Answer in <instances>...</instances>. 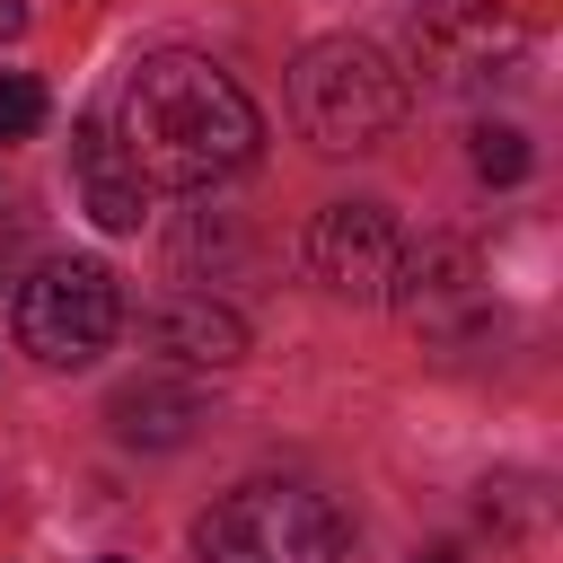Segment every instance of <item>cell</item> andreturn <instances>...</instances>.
Listing matches in <instances>:
<instances>
[{
	"instance_id": "cell-1",
	"label": "cell",
	"mask_w": 563,
	"mask_h": 563,
	"mask_svg": "<svg viewBox=\"0 0 563 563\" xmlns=\"http://www.w3.org/2000/svg\"><path fill=\"white\" fill-rule=\"evenodd\" d=\"M106 132L123 141V158H132L141 185H158V194H202V185H220V176H238V167L255 158L264 114H255V97H246L220 62H202V53H150V62L123 79Z\"/></svg>"
},
{
	"instance_id": "cell-2",
	"label": "cell",
	"mask_w": 563,
	"mask_h": 563,
	"mask_svg": "<svg viewBox=\"0 0 563 563\" xmlns=\"http://www.w3.org/2000/svg\"><path fill=\"white\" fill-rule=\"evenodd\" d=\"M290 114L317 150H378L396 123H405V79L378 44L361 35H317L290 70Z\"/></svg>"
},
{
	"instance_id": "cell-3",
	"label": "cell",
	"mask_w": 563,
	"mask_h": 563,
	"mask_svg": "<svg viewBox=\"0 0 563 563\" xmlns=\"http://www.w3.org/2000/svg\"><path fill=\"white\" fill-rule=\"evenodd\" d=\"M194 554L202 563H343L352 528L308 484H238V493H220L202 510Z\"/></svg>"
},
{
	"instance_id": "cell-4",
	"label": "cell",
	"mask_w": 563,
	"mask_h": 563,
	"mask_svg": "<svg viewBox=\"0 0 563 563\" xmlns=\"http://www.w3.org/2000/svg\"><path fill=\"white\" fill-rule=\"evenodd\" d=\"M405 62L440 97H493L528 70V26L493 0H413L405 9Z\"/></svg>"
},
{
	"instance_id": "cell-5",
	"label": "cell",
	"mask_w": 563,
	"mask_h": 563,
	"mask_svg": "<svg viewBox=\"0 0 563 563\" xmlns=\"http://www.w3.org/2000/svg\"><path fill=\"white\" fill-rule=\"evenodd\" d=\"M123 325V290L97 255H44L18 282V343L44 369H88Z\"/></svg>"
},
{
	"instance_id": "cell-6",
	"label": "cell",
	"mask_w": 563,
	"mask_h": 563,
	"mask_svg": "<svg viewBox=\"0 0 563 563\" xmlns=\"http://www.w3.org/2000/svg\"><path fill=\"white\" fill-rule=\"evenodd\" d=\"M387 299L405 308V325H422L431 343H466L484 325V264L466 238H422L396 255V282Z\"/></svg>"
},
{
	"instance_id": "cell-7",
	"label": "cell",
	"mask_w": 563,
	"mask_h": 563,
	"mask_svg": "<svg viewBox=\"0 0 563 563\" xmlns=\"http://www.w3.org/2000/svg\"><path fill=\"white\" fill-rule=\"evenodd\" d=\"M396 255H405V238H396L387 202H325L308 220V273L334 299H387Z\"/></svg>"
},
{
	"instance_id": "cell-8",
	"label": "cell",
	"mask_w": 563,
	"mask_h": 563,
	"mask_svg": "<svg viewBox=\"0 0 563 563\" xmlns=\"http://www.w3.org/2000/svg\"><path fill=\"white\" fill-rule=\"evenodd\" d=\"M150 343L185 369H238L246 361V317L211 290H176V299L150 308Z\"/></svg>"
},
{
	"instance_id": "cell-9",
	"label": "cell",
	"mask_w": 563,
	"mask_h": 563,
	"mask_svg": "<svg viewBox=\"0 0 563 563\" xmlns=\"http://www.w3.org/2000/svg\"><path fill=\"white\" fill-rule=\"evenodd\" d=\"M70 167H79V202H88V220H97V229H141L150 185L132 176L123 141H114L97 114H79V123H70Z\"/></svg>"
},
{
	"instance_id": "cell-10",
	"label": "cell",
	"mask_w": 563,
	"mask_h": 563,
	"mask_svg": "<svg viewBox=\"0 0 563 563\" xmlns=\"http://www.w3.org/2000/svg\"><path fill=\"white\" fill-rule=\"evenodd\" d=\"M106 422H114L123 449H185L194 422H202V396L194 387H167V378H132V387H114Z\"/></svg>"
},
{
	"instance_id": "cell-11",
	"label": "cell",
	"mask_w": 563,
	"mask_h": 563,
	"mask_svg": "<svg viewBox=\"0 0 563 563\" xmlns=\"http://www.w3.org/2000/svg\"><path fill=\"white\" fill-rule=\"evenodd\" d=\"M466 158H475L484 185H519V176L537 167V150H528L519 123H475V132H466Z\"/></svg>"
},
{
	"instance_id": "cell-12",
	"label": "cell",
	"mask_w": 563,
	"mask_h": 563,
	"mask_svg": "<svg viewBox=\"0 0 563 563\" xmlns=\"http://www.w3.org/2000/svg\"><path fill=\"white\" fill-rule=\"evenodd\" d=\"M44 123V88L26 70H0V141H26Z\"/></svg>"
},
{
	"instance_id": "cell-13",
	"label": "cell",
	"mask_w": 563,
	"mask_h": 563,
	"mask_svg": "<svg viewBox=\"0 0 563 563\" xmlns=\"http://www.w3.org/2000/svg\"><path fill=\"white\" fill-rule=\"evenodd\" d=\"M0 35H26V9L18 0H0Z\"/></svg>"
},
{
	"instance_id": "cell-14",
	"label": "cell",
	"mask_w": 563,
	"mask_h": 563,
	"mask_svg": "<svg viewBox=\"0 0 563 563\" xmlns=\"http://www.w3.org/2000/svg\"><path fill=\"white\" fill-rule=\"evenodd\" d=\"M413 563H466V554H457V545H431V554H413Z\"/></svg>"
}]
</instances>
